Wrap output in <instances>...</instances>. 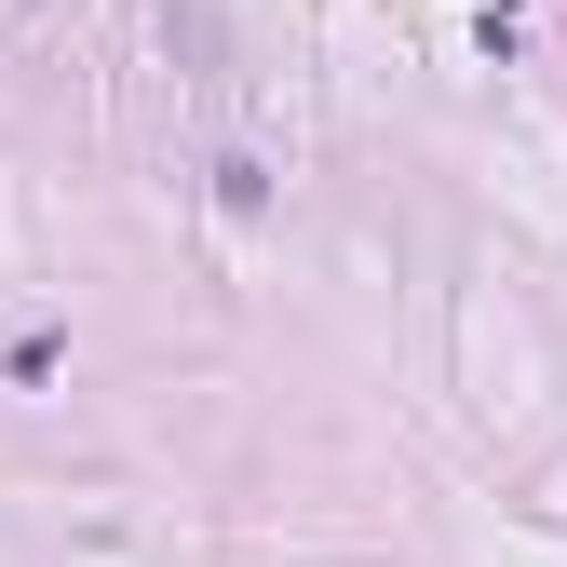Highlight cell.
Wrapping results in <instances>:
<instances>
[{
	"mask_svg": "<svg viewBox=\"0 0 567 567\" xmlns=\"http://www.w3.org/2000/svg\"><path fill=\"white\" fill-rule=\"evenodd\" d=\"M217 203H230V217H257V203H270V163H257V150H217Z\"/></svg>",
	"mask_w": 567,
	"mask_h": 567,
	"instance_id": "1",
	"label": "cell"
}]
</instances>
